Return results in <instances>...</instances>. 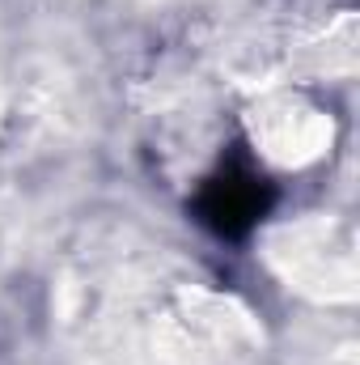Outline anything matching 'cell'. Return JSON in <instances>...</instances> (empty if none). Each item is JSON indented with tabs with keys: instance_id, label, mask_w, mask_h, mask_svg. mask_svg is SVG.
Returning <instances> with one entry per match:
<instances>
[{
	"instance_id": "6da1fadb",
	"label": "cell",
	"mask_w": 360,
	"mask_h": 365,
	"mask_svg": "<svg viewBox=\"0 0 360 365\" xmlns=\"http://www.w3.org/2000/svg\"><path fill=\"white\" fill-rule=\"evenodd\" d=\"M271 204L275 187L268 175H259L250 162H221L191 195V217L225 242H246L263 225Z\"/></svg>"
}]
</instances>
